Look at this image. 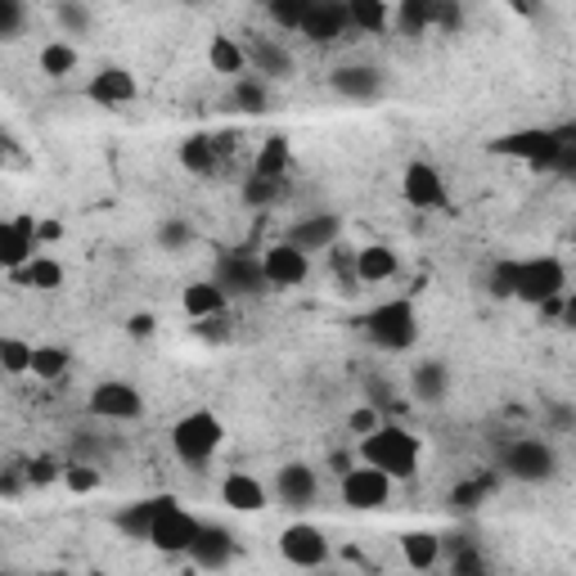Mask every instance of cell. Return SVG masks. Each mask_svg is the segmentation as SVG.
Here are the masks:
<instances>
[{
	"label": "cell",
	"instance_id": "36",
	"mask_svg": "<svg viewBox=\"0 0 576 576\" xmlns=\"http://www.w3.org/2000/svg\"><path fill=\"white\" fill-rule=\"evenodd\" d=\"M491 491H495V478L491 473L486 478H465V482L450 491V509L455 514H473V509H482L491 501Z\"/></svg>",
	"mask_w": 576,
	"mask_h": 576
},
{
	"label": "cell",
	"instance_id": "27",
	"mask_svg": "<svg viewBox=\"0 0 576 576\" xmlns=\"http://www.w3.org/2000/svg\"><path fill=\"white\" fill-rule=\"evenodd\" d=\"M442 554H446V545H442V536H433V531H405L401 536V559L414 572H433L442 563Z\"/></svg>",
	"mask_w": 576,
	"mask_h": 576
},
{
	"label": "cell",
	"instance_id": "42",
	"mask_svg": "<svg viewBox=\"0 0 576 576\" xmlns=\"http://www.w3.org/2000/svg\"><path fill=\"white\" fill-rule=\"evenodd\" d=\"M261 5H266V19H271L280 32H297L302 27L306 0H261Z\"/></svg>",
	"mask_w": 576,
	"mask_h": 576
},
{
	"label": "cell",
	"instance_id": "39",
	"mask_svg": "<svg viewBox=\"0 0 576 576\" xmlns=\"http://www.w3.org/2000/svg\"><path fill=\"white\" fill-rule=\"evenodd\" d=\"M55 23L63 27V36H86L91 32L86 0H59V5H55Z\"/></svg>",
	"mask_w": 576,
	"mask_h": 576
},
{
	"label": "cell",
	"instance_id": "22",
	"mask_svg": "<svg viewBox=\"0 0 576 576\" xmlns=\"http://www.w3.org/2000/svg\"><path fill=\"white\" fill-rule=\"evenodd\" d=\"M221 505L235 509V514H261L271 505V491H266V482H257L252 473H225L221 478Z\"/></svg>",
	"mask_w": 576,
	"mask_h": 576
},
{
	"label": "cell",
	"instance_id": "3",
	"mask_svg": "<svg viewBox=\"0 0 576 576\" xmlns=\"http://www.w3.org/2000/svg\"><path fill=\"white\" fill-rule=\"evenodd\" d=\"M361 325H365V338L374 342V348H378V352H392V356L410 352L414 342H419V311H414L410 297L378 302Z\"/></svg>",
	"mask_w": 576,
	"mask_h": 576
},
{
	"label": "cell",
	"instance_id": "51",
	"mask_svg": "<svg viewBox=\"0 0 576 576\" xmlns=\"http://www.w3.org/2000/svg\"><path fill=\"white\" fill-rule=\"evenodd\" d=\"M509 10L522 14V19H536V14H541V5H536V0H509Z\"/></svg>",
	"mask_w": 576,
	"mask_h": 576
},
{
	"label": "cell",
	"instance_id": "25",
	"mask_svg": "<svg viewBox=\"0 0 576 576\" xmlns=\"http://www.w3.org/2000/svg\"><path fill=\"white\" fill-rule=\"evenodd\" d=\"M225 302L230 297L216 289V280H195V284H185V293H180V311L189 320H216L225 311Z\"/></svg>",
	"mask_w": 576,
	"mask_h": 576
},
{
	"label": "cell",
	"instance_id": "16",
	"mask_svg": "<svg viewBox=\"0 0 576 576\" xmlns=\"http://www.w3.org/2000/svg\"><path fill=\"white\" fill-rule=\"evenodd\" d=\"M36 257V216L19 212L0 221V271H19Z\"/></svg>",
	"mask_w": 576,
	"mask_h": 576
},
{
	"label": "cell",
	"instance_id": "53",
	"mask_svg": "<svg viewBox=\"0 0 576 576\" xmlns=\"http://www.w3.org/2000/svg\"><path fill=\"white\" fill-rule=\"evenodd\" d=\"M185 5H203V0H185Z\"/></svg>",
	"mask_w": 576,
	"mask_h": 576
},
{
	"label": "cell",
	"instance_id": "18",
	"mask_svg": "<svg viewBox=\"0 0 576 576\" xmlns=\"http://www.w3.org/2000/svg\"><path fill=\"white\" fill-rule=\"evenodd\" d=\"M342 235V216L338 212H311V216H302L289 225V244L302 248V252H325L333 248Z\"/></svg>",
	"mask_w": 576,
	"mask_h": 576
},
{
	"label": "cell",
	"instance_id": "40",
	"mask_svg": "<svg viewBox=\"0 0 576 576\" xmlns=\"http://www.w3.org/2000/svg\"><path fill=\"white\" fill-rule=\"evenodd\" d=\"M72 495H91V491H99L104 486V473L95 469V465H82V459H72V465H63V478H59Z\"/></svg>",
	"mask_w": 576,
	"mask_h": 576
},
{
	"label": "cell",
	"instance_id": "50",
	"mask_svg": "<svg viewBox=\"0 0 576 576\" xmlns=\"http://www.w3.org/2000/svg\"><path fill=\"white\" fill-rule=\"evenodd\" d=\"M127 333H131V338H153V333H158V320H153L149 311H136V316L127 320Z\"/></svg>",
	"mask_w": 576,
	"mask_h": 576
},
{
	"label": "cell",
	"instance_id": "15",
	"mask_svg": "<svg viewBox=\"0 0 576 576\" xmlns=\"http://www.w3.org/2000/svg\"><path fill=\"white\" fill-rule=\"evenodd\" d=\"M212 280H216V289L225 297H248V293H261L266 289L261 261H252V252H221Z\"/></svg>",
	"mask_w": 576,
	"mask_h": 576
},
{
	"label": "cell",
	"instance_id": "8",
	"mask_svg": "<svg viewBox=\"0 0 576 576\" xmlns=\"http://www.w3.org/2000/svg\"><path fill=\"white\" fill-rule=\"evenodd\" d=\"M86 410L95 419H104V424H136V419L144 414V397H140L136 383H127V378H104V383H95V388H91Z\"/></svg>",
	"mask_w": 576,
	"mask_h": 576
},
{
	"label": "cell",
	"instance_id": "21",
	"mask_svg": "<svg viewBox=\"0 0 576 576\" xmlns=\"http://www.w3.org/2000/svg\"><path fill=\"white\" fill-rule=\"evenodd\" d=\"M235 531L221 527V522H199V536L189 541V559H195L199 567H225L230 559H235Z\"/></svg>",
	"mask_w": 576,
	"mask_h": 576
},
{
	"label": "cell",
	"instance_id": "41",
	"mask_svg": "<svg viewBox=\"0 0 576 576\" xmlns=\"http://www.w3.org/2000/svg\"><path fill=\"white\" fill-rule=\"evenodd\" d=\"M153 239H158L163 252H180V248L195 244V225H189L185 216H167V221H158V235Z\"/></svg>",
	"mask_w": 576,
	"mask_h": 576
},
{
	"label": "cell",
	"instance_id": "48",
	"mask_svg": "<svg viewBox=\"0 0 576 576\" xmlns=\"http://www.w3.org/2000/svg\"><path fill=\"white\" fill-rule=\"evenodd\" d=\"M459 27H465V5L459 0H437L433 32H459Z\"/></svg>",
	"mask_w": 576,
	"mask_h": 576
},
{
	"label": "cell",
	"instance_id": "14",
	"mask_svg": "<svg viewBox=\"0 0 576 576\" xmlns=\"http://www.w3.org/2000/svg\"><path fill=\"white\" fill-rule=\"evenodd\" d=\"M311 46H333L342 42V32H352L348 23V0H306V14L297 27Z\"/></svg>",
	"mask_w": 576,
	"mask_h": 576
},
{
	"label": "cell",
	"instance_id": "32",
	"mask_svg": "<svg viewBox=\"0 0 576 576\" xmlns=\"http://www.w3.org/2000/svg\"><path fill=\"white\" fill-rule=\"evenodd\" d=\"M176 158H180V167L189 172V176H212L216 172V144H212V136H185L180 144H176Z\"/></svg>",
	"mask_w": 576,
	"mask_h": 576
},
{
	"label": "cell",
	"instance_id": "26",
	"mask_svg": "<svg viewBox=\"0 0 576 576\" xmlns=\"http://www.w3.org/2000/svg\"><path fill=\"white\" fill-rule=\"evenodd\" d=\"M230 108H235V113H248V118H261V113H271V86H266V77L239 72L235 86H230Z\"/></svg>",
	"mask_w": 576,
	"mask_h": 576
},
{
	"label": "cell",
	"instance_id": "7",
	"mask_svg": "<svg viewBox=\"0 0 576 576\" xmlns=\"http://www.w3.org/2000/svg\"><path fill=\"white\" fill-rule=\"evenodd\" d=\"M338 495H342V505H348L352 514H378V509H388V501H392V478L378 473L374 465L342 469L338 473Z\"/></svg>",
	"mask_w": 576,
	"mask_h": 576
},
{
	"label": "cell",
	"instance_id": "52",
	"mask_svg": "<svg viewBox=\"0 0 576 576\" xmlns=\"http://www.w3.org/2000/svg\"><path fill=\"white\" fill-rule=\"evenodd\" d=\"M19 491V482L14 478H0V495H14Z\"/></svg>",
	"mask_w": 576,
	"mask_h": 576
},
{
	"label": "cell",
	"instance_id": "35",
	"mask_svg": "<svg viewBox=\"0 0 576 576\" xmlns=\"http://www.w3.org/2000/svg\"><path fill=\"white\" fill-rule=\"evenodd\" d=\"M208 63H212V72H225V77L248 72L244 46L235 42V36H212V46H208Z\"/></svg>",
	"mask_w": 576,
	"mask_h": 576
},
{
	"label": "cell",
	"instance_id": "30",
	"mask_svg": "<svg viewBox=\"0 0 576 576\" xmlns=\"http://www.w3.org/2000/svg\"><path fill=\"white\" fill-rule=\"evenodd\" d=\"M348 23H352V32L383 36L392 27V5L388 0H348Z\"/></svg>",
	"mask_w": 576,
	"mask_h": 576
},
{
	"label": "cell",
	"instance_id": "28",
	"mask_svg": "<svg viewBox=\"0 0 576 576\" xmlns=\"http://www.w3.org/2000/svg\"><path fill=\"white\" fill-rule=\"evenodd\" d=\"M163 495H149V501H131L113 514V527H118L127 541H149V527H153V514H158Z\"/></svg>",
	"mask_w": 576,
	"mask_h": 576
},
{
	"label": "cell",
	"instance_id": "33",
	"mask_svg": "<svg viewBox=\"0 0 576 576\" xmlns=\"http://www.w3.org/2000/svg\"><path fill=\"white\" fill-rule=\"evenodd\" d=\"M68 369H72V352H68V348H59V342H42V348H32V365H27V374H32V378H42V383H59Z\"/></svg>",
	"mask_w": 576,
	"mask_h": 576
},
{
	"label": "cell",
	"instance_id": "24",
	"mask_svg": "<svg viewBox=\"0 0 576 576\" xmlns=\"http://www.w3.org/2000/svg\"><path fill=\"white\" fill-rule=\"evenodd\" d=\"M352 266H356V280H365V284H388L401 275V257L388 244H365Z\"/></svg>",
	"mask_w": 576,
	"mask_h": 576
},
{
	"label": "cell",
	"instance_id": "49",
	"mask_svg": "<svg viewBox=\"0 0 576 576\" xmlns=\"http://www.w3.org/2000/svg\"><path fill=\"white\" fill-rule=\"evenodd\" d=\"M348 428H352L356 437L374 433V428H378V410H374V405H361V410H352V414H348Z\"/></svg>",
	"mask_w": 576,
	"mask_h": 576
},
{
	"label": "cell",
	"instance_id": "9",
	"mask_svg": "<svg viewBox=\"0 0 576 576\" xmlns=\"http://www.w3.org/2000/svg\"><path fill=\"white\" fill-rule=\"evenodd\" d=\"M199 536V518L180 509V501H172V495H163L158 514H153V527H149V545L158 554H185L189 541Z\"/></svg>",
	"mask_w": 576,
	"mask_h": 576
},
{
	"label": "cell",
	"instance_id": "1",
	"mask_svg": "<svg viewBox=\"0 0 576 576\" xmlns=\"http://www.w3.org/2000/svg\"><path fill=\"white\" fill-rule=\"evenodd\" d=\"M361 465H374L378 473H388L392 482H410L419 473V455H424V446H419L414 433L397 428V424H378L374 433L361 437Z\"/></svg>",
	"mask_w": 576,
	"mask_h": 576
},
{
	"label": "cell",
	"instance_id": "6",
	"mask_svg": "<svg viewBox=\"0 0 576 576\" xmlns=\"http://www.w3.org/2000/svg\"><path fill=\"white\" fill-rule=\"evenodd\" d=\"M567 293V266L559 257H527L514 266V297L527 306H541Z\"/></svg>",
	"mask_w": 576,
	"mask_h": 576
},
{
	"label": "cell",
	"instance_id": "46",
	"mask_svg": "<svg viewBox=\"0 0 576 576\" xmlns=\"http://www.w3.org/2000/svg\"><path fill=\"white\" fill-rule=\"evenodd\" d=\"M450 572H455V576H486V563H482V554L473 550V541H459V554L450 559Z\"/></svg>",
	"mask_w": 576,
	"mask_h": 576
},
{
	"label": "cell",
	"instance_id": "37",
	"mask_svg": "<svg viewBox=\"0 0 576 576\" xmlns=\"http://www.w3.org/2000/svg\"><path fill=\"white\" fill-rule=\"evenodd\" d=\"M36 63H42V72L46 77H68V72H77V46L72 42H46L42 46V55H36Z\"/></svg>",
	"mask_w": 576,
	"mask_h": 576
},
{
	"label": "cell",
	"instance_id": "4",
	"mask_svg": "<svg viewBox=\"0 0 576 576\" xmlns=\"http://www.w3.org/2000/svg\"><path fill=\"white\" fill-rule=\"evenodd\" d=\"M221 442H225V424L212 410H189V414L176 419V428H172V450L189 469H203L208 459L221 450Z\"/></svg>",
	"mask_w": 576,
	"mask_h": 576
},
{
	"label": "cell",
	"instance_id": "34",
	"mask_svg": "<svg viewBox=\"0 0 576 576\" xmlns=\"http://www.w3.org/2000/svg\"><path fill=\"white\" fill-rule=\"evenodd\" d=\"M27 289H36V293H59L63 289V266L55 261V257H32L27 266H19L14 271Z\"/></svg>",
	"mask_w": 576,
	"mask_h": 576
},
{
	"label": "cell",
	"instance_id": "47",
	"mask_svg": "<svg viewBox=\"0 0 576 576\" xmlns=\"http://www.w3.org/2000/svg\"><path fill=\"white\" fill-rule=\"evenodd\" d=\"M23 478H27V482H36V486H46V482H59V478H63V465H59L55 455H36L32 465H27V473H23Z\"/></svg>",
	"mask_w": 576,
	"mask_h": 576
},
{
	"label": "cell",
	"instance_id": "19",
	"mask_svg": "<svg viewBox=\"0 0 576 576\" xmlns=\"http://www.w3.org/2000/svg\"><path fill=\"white\" fill-rule=\"evenodd\" d=\"M244 59L257 77H266V82H289V77L297 72V59L280 42H271V36H252V42L244 46Z\"/></svg>",
	"mask_w": 576,
	"mask_h": 576
},
{
	"label": "cell",
	"instance_id": "17",
	"mask_svg": "<svg viewBox=\"0 0 576 576\" xmlns=\"http://www.w3.org/2000/svg\"><path fill=\"white\" fill-rule=\"evenodd\" d=\"M275 495H280V505L302 514V509H311L316 505V495H320V478L311 465H302V459H293V465H284L275 473Z\"/></svg>",
	"mask_w": 576,
	"mask_h": 576
},
{
	"label": "cell",
	"instance_id": "29",
	"mask_svg": "<svg viewBox=\"0 0 576 576\" xmlns=\"http://www.w3.org/2000/svg\"><path fill=\"white\" fill-rule=\"evenodd\" d=\"M289 163H293L289 140H284V136H271V140H261V149H257V158H252V172H248V176L284 180V176H289Z\"/></svg>",
	"mask_w": 576,
	"mask_h": 576
},
{
	"label": "cell",
	"instance_id": "45",
	"mask_svg": "<svg viewBox=\"0 0 576 576\" xmlns=\"http://www.w3.org/2000/svg\"><path fill=\"white\" fill-rule=\"evenodd\" d=\"M514 266L518 261H491V271H486V293L495 297V302H509L514 297Z\"/></svg>",
	"mask_w": 576,
	"mask_h": 576
},
{
	"label": "cell",
	"instance_id": "13",
	"mask_svg": "<svg viewBox=\"0 0 576 576\" xmlns=\"http://www.w3.org/2000/svg\"><path fill=\"white\" fill-rule=\"evenodd\" d=\"M280 559L293 567H325L329 563V536L316 522H289L280 531Z\"/></svg>",
	"mask_w": 576,
	"mask_h": 576
},
{
	"label": "cell",
	"instance_id": "2",
	"mask_svg": "<svg viewBox=\"0 0 576 576\" xmlns=\"http://www.w3.org/2000/svg\"><path fill=\"white\" fill-rule=\"evenodd\" d=\"M563 144H576V127H527V131H509V136H495L486 149L501 153V158H518L531 172H550L554 153Z\"/></svg>",
	"mask_w": 576,
	"mask_h": 576
},
{
	"label": "cell",
	"instance_id": "38",
	"mask_svg": "<svg viewBox=\"0 0 576 576\" xmlns=\"http://www.w3.org/2000/svg\"><path fill=\"white\" fill-rule=\"evenodd\" d=\"M280 195H284V180H261V176H248L244 185H239V199H244V208H275L280 203Z\"/></svg>",
	"mask_w": 576,
	"mask_h": 576
},
{
	"label": "cell",
	"instance_id": "20",
	"mask_svg": "<svg viewBox=\"0 0 576 576\" xmlns=\"http://www.w3.org/2000/svg\"><path fill=\"white\" fill-rule=\"evenodd\" d=\"M136 77H131V68H118V63H108V68H99L91 82H86V99L91 104H99V108H118V104H131L136 99Z\"/></svg>",
	"mask_w": 576,
	"mask_h": 576
},
{
	"label": "cell",
	"instance_id": "12",
	"mask_svg": "<svg viewBox=\"0 0 576 576\" xmlns=\"http://www.w3.org/2000/svg\"><path fill=\"white\" fill-rule=\"evenodd\" d=\"M329 91L348 104H374V99H383V91H388V77H383V68H374V63H342L329 72Z\"/></svg>",
	"mask_w": 576,
	"mask_h": 576
},
{
	"label": "cell",
	"instance_id": "44",
	"mask_svg": "<svg viewBox=\"0 0 576 576\" xmlns=\"http://www.w3.org/2000/svg\"><path fill=\"white\" fill-rule=\"evenodd\" d=\"M27 27V0H0V42H19Z\"/></svg>",
	"mask_w": 576,
	"mask_h": 576
},
{
	"label": "cell",
	"instance_id": "23",
	"mask_svg": "<svg viewBox=\"0 0 576 576\" xmlns=\"http://www.w3.org/2000/svg\"><path fill=\"white\" fill-rule=\"evenodd\" d=\"M410 397L424 405H442L450 397V365L446 361H419L410 374Z\"/></svg>",
	"mask_w": 576,
	"mask_h": 576
},
{
	"label": "cell",
	"instance_id": "31",
	"mask_svg": "<svg viewBox=\"0 0 576 576\" xmlns=\"http://www.w3.org/2000/svg\"><path fill=\"white\" fill-rule=\"evenodd\" d=\"M433 14H437V0H397L392 23H397L401 36L419 42L424 32H433Z\"/></svg>",
	"mask_w": 576,
	"mask_h": 576
},
{
	"label": "cell",
	"instance_id": "43",
	"mask_svg": "<svg viewBox=\"0 0 576 576\" xmlns=\"http://www.w3.org/2000/svg\"><path fill=\"white\" fill-rule=\"evenodd\" d=\"M27 365H32V342L0 338V374H27Z\"/></svg>",
	"mask_w": 576,
	"mask_h": 576
},
{
	"label": "cell",
	"instance_id": "10",
	"mask_svg": "<svg viewBox=\"0 0 576 576\" xmlns=\"http://www.w3.org/2000/svg\"><path fill=\"white\" fill-rule=\"evenodd\" d=\"M257 261H261V280H266V289H302L306 280H311V252L293 248L289 239L271 244Z\"/></svg>",
	"mask_w": 576,
	"mask_h": 576
},
{
	"label": "cell",
	"instance_id": "11",
	"mask_svg": "<svg viewBox=\"0 0 576 576\" xmlns=\"http://www.w3.org/2000/svg\"><path fill=\"white\" fill-rule=\"evenodd\" d=\"M401 199H405L410 208H419V212H446V208H450L446 176H442L433 163H424V158L405 163V172H401Z\"/></svg>",
	"mask_w": 576,
	"mask_h": 576
},
{
	"label": "cell",
	"instance_id": "5",
	"mask_svg": "<svg viewBox=\"0 0 576 576\" xmlns=\"http://www.w3.org/2000/svg\"><path fill=\"white\" fill-rule=\"evenodd\" d=\"M501 473L522 482V486H541L559 478V450L545 437H514L501 450Z\"/></svg>",
	"mask_w": 576,
	"mask_h": 576
}]
</instances>
